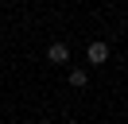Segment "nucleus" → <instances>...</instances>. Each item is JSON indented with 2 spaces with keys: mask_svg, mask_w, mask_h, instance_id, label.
<instances>
[{
  "mask_svg": "<svg viewBox=\"0 0 128 124\" xmlns=\"http://www.w3.org/2000/svg\"><path fill=\"white\" fill-rule=\"evenodd\" d=\"M86 62L89 66H105L109 62V43H89L86 46Z\"/></svg>",
  "mask_w": 128,
  "mask_h": 124,
  "instance_id": "f257e3e1",
  "label": "nucleus"
},
{
  "mask_svg": "<svg viewBox=\"0 0 128 124\" xmlns=\"http://www.w3.org/2000/svg\"><path fill=\"white\" fill-rule=\"evenodd\" d=\"M47 62L50 66H66V62H70V46L66 43H50L47 46Z\"/></svg>",
  "mask_w": 128,
  "mask_h": 124,
  "instance_id": "f03ea898",
  "label": "nucleus"
},
{
  "mask_svg": "<svg viewBox=\"0 0 128 124\" xmlns=\"http://www.w3.org/2000/svg\"><path fill=\"white\" fill-rule=\"evenodd\" d=\"M70 85H74V89H86V85H89V74H86L82 66H74V70H70Z\"/></svg>",
  "mask_w": 128,
  "mask_h": 124,
  "instance_id": "7ed1b4c3",
  "label": "nucleus"
}]
</instances>
